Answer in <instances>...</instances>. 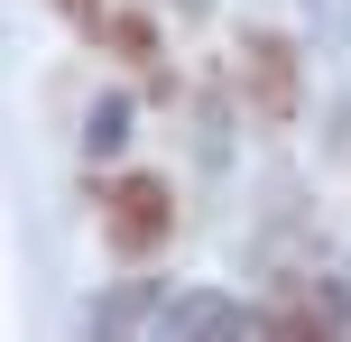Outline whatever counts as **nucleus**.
Listing matches in <instances>:
<instances>
[{"label": "nucleus", "mask_w": 351, "mask_h": 342, "mask_svg": "<svg viewBox=\"0 0 351 342\" xmlns=\"http://www.w3.org/2000/svg\"><path fill=\"white\" fill-rule=\"evenodd\" d=\"M167 222H176V204H167L158 176H121V185H102V232H111V250H121V259H148V250L167 241Z\"/></svg>", "instance_id": "f257e3e1"}, {"label": "nucleus", "mask_w": 351, "mask_h": 342, "mask_svg": "<svg viewBox=\"0 0 351 342\" xmlns=\"http://www.w3.org/2000/svg\"><path fill=\"white\" fill-rule=\"evenodd\" d=\"M56 10H65L84 37H102L111 56H130V65H158V28H148L130 0H56Z\"/></svg>", "instance_id": "f03ea898"}, {"label": "nucleus", "mask_w": 351, "mask_h": 342, "mask_svg": "<svg viewBox=\"0 0 351 342\" xmlns=\"http://www.w3.org/2000/svg\"><path fill=\"white\" fill-rule=\"evenodd\" d=\"M158 342H268V333L250 324L231 296H176L167 324H158Z\"/></svg>", "instance_id": "7ed1b4c3"}, {"label": "nucleus", "mask_w": 351, "mask_h": 342, "mask_svg": "<svg viewBox=\"0 0 351 342\" xmlns=\"http://www.w3.org/2000/svg\"><path fill=\"white\" fill-rule=\"evenodd\" d=\"M268 342H333V333H324V315H305V306H287L278 324H268Z\"/></svg>", "instance_id": "20e7f679"}]
</instances>
